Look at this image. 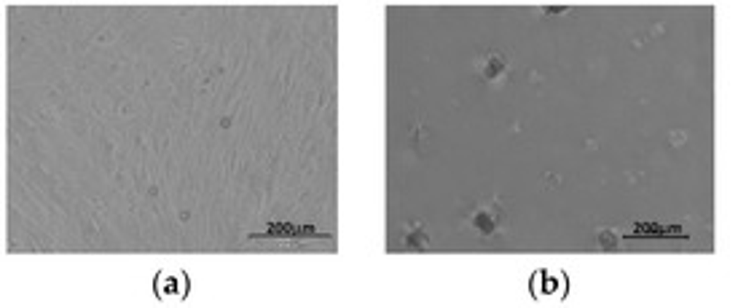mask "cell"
Here are the masks:
<instances>
[{
  "label": "cell",
  "instance_id": "obj_1",
  "mask_svg": "<svg viewBox=\"0 0 738 308\" xmlns=\"http://www.w3.org/2000/svg\"><path fill=\"white\" fill-rule=\"evenodd\" d=\"M250 239H331L311 226H293V223H271L263 233H253Z\"/></svg>",
  "mask_w": 738,
  "mask_h": 308
},
{
  "label": "cell",
  "instance_id": "obj_2",
  "mask_svg": "<svg viewBox=\"0 0 738 308\" xmlns=\"http://www.w3.org/2000/svg\"><path fill=\"white\" fill-rule=\"evenodd\" d=\"M186 276H177V273H164L156 279V292L161 297H183L186 295Z\"/></svg>",
  "mask_w": 738,
  "mask_h": 308
},
{
  "label": "cell",
  "instance_id": "obj_3",
  "mask_svg": "<svg viewBox=\"0 0 738 308\" xmlns=\"http://www.w3.org/2000/svg\"><path fill=\"white\" fill-rule=\"evenodd\" d=\"M405 244H408V247H419V250H424V247H427V239L422 236L419 226H411L408 230H405Z\"/></svg>",
  "mask_w": 738,
  "mask_h": 308
}]
</instances>
